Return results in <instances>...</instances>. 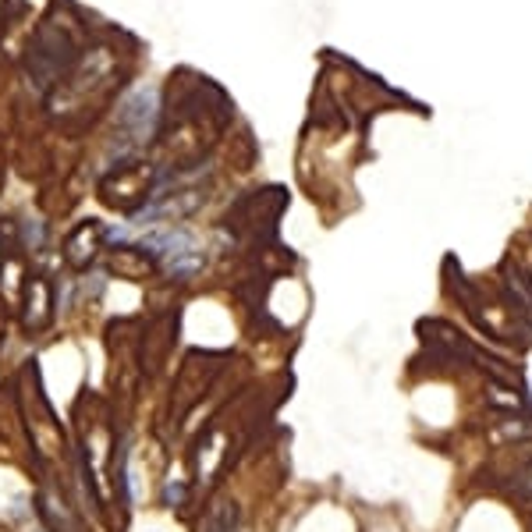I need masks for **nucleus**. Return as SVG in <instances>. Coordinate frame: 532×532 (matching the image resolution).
Here are the masks:
<instances>
[{"label": "nucleus", "instance_id": "obj_1", "mask_svg": "<svg viewBox=\"0 0 532 532\" xmlns=\"http://www.w3.org/2000/svg\"><path fill=\"white\" fill-rule=\"evenodd\" d=\"M224 359H227L224 352H206V348H196L185 355V363L174 376V387H170V409H167L170 426H181L185 415L206 398V391H213V383L224 369Z\"/></svg>", "mask_w": 532, "mask_h": 532}, {"label": "nucleus", "instance_id": "obj_2", "mask_svg": "<svg viewBox=\"0 0 532 532\" xmlns=\"http://www.w3.org/2000/svg\"><path fill=\"white\" fill-rule=\"evenodd\" d=\"M281 209H287V189H252L248 196H242L238 203L231 206V213L224 217L227 227L235 235H246V238H274V227H277V217Z\"/></svg>", "mask_w": 532, "mask_h": 532}, {"label": "nucleus", "instance_id": "obj_3", "mask_svg": "<svg viewBox=\"0 0 532 532\" xmlns=\"http://www.w3.org/2000/svg\"><path fill=\"white\" fill-rule=\"evenodd\" d=\"M153 185H157V170L150 164H124L114 174L103 178L100 199L107 206H114V209L135 213V209H142V206L150 203Z\"/></svg>", "mask_w": 532, "mask_h": 532}, {"label": "nucleus", "instance_id": "obj_4", "mask_svg": "<svg viewBox=\"0 0 532 532\" xmlns=\"http://www.w3.org/2000/svg\"><path fill=\"white\" fill-rule=\"evenodd\" d=\"M174 341H178V316H160L153 320L150 327L139 334V369L157 376L167 366L170 352H174Z\"/></svg>", "mask_w": 532, "mask_h": 532}, {"label": "nucleus", "instance_id": "obj_5", "mask_svg": "<svg viewBox=\"0 0 532 532\" xmlns=\"http://www.w3.org/2000/svg\"><path fill=\"white\" fill-rule=\"evenodd\" d=\"M18 309H22V327L29 334H43L53 324V285L43 274H29Z\"/></svg>", "mask_w": 532, "mask_h": 532}, {"label": "nucleus", "instance_id": "obj_6", "mask_svg": "<svg viewBox=\"0 0 532 532\" xmlns=\"http://www.w3.org/2000/svg\"><path fill=\"white\" fill-rule=\"evenodd\" d=\"M103 238H107V227H103L96 217L82 220V224L64 238V263H68L72 270H85V266L96 259V252L103 248Z\"/></svg>", "mask_w": 532, "mask_h": 532}, {"label": "nucleus", "instance_id": "obj_7", "mask_svg": "<svg viewBox=\"0 0 532 532\" xmlns=\"http://www.w3.org/2000/svg\"><path fill=\"white\" fill-rule=\"evenodd\" d=\"M203 206V192L199 189H181V192H167L164 199H157V203H146L139 213H135V220L139 224H157V220H185L192 209H199Z\"/></svg>", "mask_w": 532, "mask_h": 532}, {"label": "nucleus", "instance_id": "obj_8", "mask_svg": "<svg viewBox=\"0 0 532 532\" xmlns=\"http://www.w3.org/2000/svg\"><path fill=\"white\" fill-rule=\"evenodd\" d=\"M157 256L142 246H114L111 248V274L124 281H146L157 274Z\"/></svg>", "mask_w": 532, "mask_h": 532}, {"label": "nucleus", "instance_id": "obj_9", "mask_svg": "<svg viewBox=\"0 0 532 532\" xmlns=\"http://www.w3.org/2000/svg\"><path fill=\"white\" fill-rule=\"evenodd\" d=\"M118 118H121V124L135 139H146L153 131V124H157V92L153 89H139L121 107Z\"/></svg>", "mask_w": 532, "mask_h": 532}, {"label": "nucleus", "instance_id": "obj_10", "mask_svg": "<svg viewBox=\"0 0 532 532\" xmlns=\"http://www.w3.org/2000/svg\"><path fill=\"white\" fill-rule=\"evenodd\" d=\"M36 511L40 518L46 522V529L53 532H85V526L68 511V504L57 497L53 490H40L36 493Z\"/></svg>", "mask_w": 532, "mask_h": 532}, {"label": "nucleus", "instance_id": "obj_11", "mask_svg": "<svg viewBox=\"0 0 532 532\" xmlns=\"http://www.w3.org/2000/svg\"><path fill=\"white\" fill-rule=\"evenodd\" d=\"M238 529V504L235 500H217L206 511L203 532H235Z\"/></svg>", "mask_w": 532, "mask_h": 532}, {"label": "nucleus", "instance_id": "obj_12", "mask_svg": "<svg viewBox=\"0 0 532 532\" xmlns=\"http://www.w3.org/2000/svg\"><path fill=\"white\" fill-rule=\"evenodd\" d=\"M185 497H189V487H185V483H167V490H164L167 504H174V508H178Z\"/></svg>", "mask_w": 532, "mask_h": 532}]
</instances>
